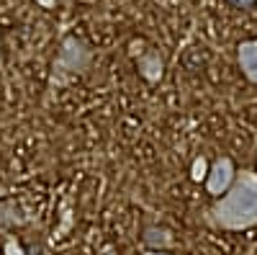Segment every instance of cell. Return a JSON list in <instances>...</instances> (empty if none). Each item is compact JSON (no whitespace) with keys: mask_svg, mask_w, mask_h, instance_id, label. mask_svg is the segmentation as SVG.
<instances>
[{"mask_svg":"<svg viewBox=\"0 0 257 255\" xmlns=\"http://www.w3.org/2000/svg\"><path fill=\"white\" fill-rule=\"evenodd\" d=\"M6 255H24V250H21V245L11 237V240H6Z\"/></svg>","mask_w":257,"mask_h":255,"instance_id":"cell-8","label":"cell"},{"mask_svg":"<svg viewBox=\"0 0 257 255\" xmlns=\"http://www.w3.org/2000/svg\"><path fill=\"white\" fill-rule=\"evenodd\" d=\"M231 3H234V6H239V8H249L254 0H231Z\"/></svg>","mask_w":257,"mask_h":255,"instance_id":"cell-9","label":"cell"},{"mask_svg":"<svg viewBox=\"0 0 257 255\" xmlns=\"http://www.w3.org/2000/svg\"><path fill=\"white\" fill-rule=\"evenodd\" d=\"M103 255H113V252H111V250H105V252H103Z\"/></svg>","mask_w":257,"mask_h":255,"instance_id":"cell-12","label":"cell"},{"mask_svg":"<svg viewBox=\"0 0 257 255\" xmlns=\"http://www.w3.org/2000/svg\"><path fill=\"white\" fill-rule=\"evenodd\" d=\"M234 178H237V170H234L231 157H219V160H213V165L208 167V176H206V188H208V194H213V196L226 194L229 186L234 183Z\"/></svg>","mask_w":257,"mask_h":255,"instance_id":"cell-3","label":"cell"},{"mask_svg":"<svg viewBox=\"0 0 257 255\" xmlns=\"http://www.w3.org/2000/svg\"><path fill=\"white\" fill-rule=\"evenodd\" d=\"M139 72H142V77L144 80H149V82H157L160 77H162V67H165V62H162V57L157 54V52H144L142 57H139Z\"/></svg>","mask_w":257,"mask_h":255,"instance_id":"cell-5","label":"cell"},{"mask_svg":"<svg viewBox=\"0 0 257 255\" xmlns=\"http://www.w3.org/2000/svg\"><path fill=\"white\" fill-rule=\"evenodd\" d=\"M144 242L147 245H160V247H170L173 245V237H170V232L167 229H162V227H147V232H144Z\"/></svg>","mask_w":257,"mask_h":255,"instance_id":"cell-6","label":"cell"},{"mask_svg":"<svg viewBox=\"0 0 257 255\" xmlns=\"http://www.w3.org/2000/svg\"><path fill=\"white\" fill-rule=\"evenodd\" d=\"M211 224H216L221 229H249L257 224V176L252 170H242L229 186L224 196L216 199L208 209Z\"/></svg>","mask_w":257,"mask_h":255,"instance_id":"cell-1","label":"cell"},{"mask_svg":"<svg viewBox=\"0 0 257 255\" xmlns=\"http://www.w3.org/2000/svg\"><path fill=\"white\" fill-rule=\"evenodd\" d=\"M90 49L77 36H64L54 59V75H80L90 67Z\"/></svg>","mask_w":257,"mask_h":255,"instance_id":"cell-2","label":"cell"},{"mask_svg":"<svg viewBox=\"0 0 257 255\" xmlns=\"http://www.w3.org/2000/svg\"><path fill=\"white\" fill-rule=\"evenodd\" d=\"M208 176V162L206 157H196V162H193V170H190V178L193 181H203Z\"/></svg>","mask_w":257,"mask_h":255,"instance_id":"cell-7","label":"cell"},{"mask_svg":"<svg viewBox=\"0 0 257 255\" xmlns=\"http://www.w3.org/2000/svg\"><path fill=\"white\" fill-rule=\"evenodd\" d=\"M144 255H165V252H157V250H149V252H144Z\"/></svg>","mask_w":257,"mask_h":255,"instance_id":"cell-11","label":"cell"},{"mask_svg":"<svg viewBox=\"0 0 257 255\" xmlns=\"http://www.w3.org/2000/svg\"><path fill=\"white\" fill-rule=\"evenodd\" d=\"M36 3H39L41 8H54V3H57V0H36Z\"/></svg>","mask_w":257,"mask_h":255,"instance_id":"cell-10","label":"cell"},{"mask_svg":"<svg viewBox=\"0 0 257 255\" xmlns=\"http://www.w3.org/2000/svg\"><path fill=\"white\" fill-rule=\"evenodd\" d=\"M237 62H239V70L244 72V77L257 85V39L239 41V47H237Z\"/></svg>","mask_w":257,"mask_h":255,"instance_id":"cell-4","label":"cell"}]
</instances>
